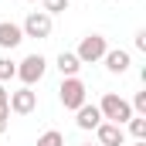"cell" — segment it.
<instances>
[{
  "instance_id": "obj_1",
  "label": "cell",
  "mask_w": 146,
  "mask_h": 146,
  "mask_svg": "<svg viewBox=\"0 0 146 146\" xmlns=\"http://www.w3.org/2000/svg\"><path fill=\"white\" fill-rule=\"evenodd\" d=\"M99 112H102V119H109V122H115V126H122V122L133 119V106H129L126 99H119L115 92H106V95H102Z\"/></svg>"
},
{
  "instance_id": "obj_2",
  "label": "cell",
  "mask_w": 146,
  "mask_h": 146,
  "mask_svg": "<svg viewBox=\"0 0 146 146\" xmlns=\"http://www.w3.org/2000/svg\"><path fill=\"white\" fill-rule=\"evenodd\" d=\"M58 95H61V106H65V109H82V106H85V82H82L78 75L65 78L61 88H58Z\"/></svg>"
},
{
  "instance_id": "obj_3",
  "label": "cell",
  "mask_w": 146,
  "mask_h": 146,
  "mask_svg": "<svg viewBox=\"0 0 146 146\" xmlns=\"http://www.w3.org/2000/svg\"><path fill=\"white\" fill-rule=\"evenodd\" d=\"M106 51H109L106 37H102V34H88V37H82V44H78L75 58H78L82 65H92V61H99V58H102Z\"/></svg>"
},
{
  "instance_id": "obj_4",
  "label": "cell",
  "mask_w": 146,
  "mask_h": 146,
  "mask_svg": "<svg viewBox=\"0 0 146 146\" xmlns=\"http://www.w3.org/2000/svg\"><path fill=\"white\" fill-rule=\"evenodd\" d=\"M44 68H48V61L41 58V54H27L24 61H21V68H17V78L24 82V85H34L44 78Z\"/></svg>"
},
{
  "instance_id": "obj_5",
  "label": "cell",
  "mask_w": 146,
  "mask_h": 146,
  "mask_svg": "<svg viewBox=\"0 0 146 146\" xmlns=\"http://www.w3.org/2000/svg\"><path fill=\"white\" fill-rule=\"evenodd\" d=\"M34 106H37V92H31V85H24L21 92H10V99H7V109L17 112V115L34 112Z\"/></svg>"
},
{
  "instance_id": "obj_6",
  "label": "cell",
  "mask_w": 146,
  "mask_h": 146,
  "mask_svg": "<svg viewBox=\"0 0 146 146\" xmlns=\"http://www.w3.org/2000/svg\"><path fill=\"white\" fill-rule=\"evenodd\" d=\"M24 37H48L51 34V14H44V10H34V14H27V21H24Z\"/></svg>"
},
{
  "instance_id": "obj_7",
  "label": "cell",
  "mask_w": 146,
  "mask_h": 146,
  "mask_svg": "<svg viewBox=\"0 0 146 146\" xmlns=\"http://www.w3.org/2000/svg\"><path fill=\"white\" fill-rule=\"evenodd\" d=\"M95 133H99V146H122L126 143V129L115 126V122H99Z\"/></svg>"
},
{
  "instance_id": "obj_8",
  "label": "cell",
  "mask_w": 146,
  "mask_h": 146,
  "mask_svg": "<svg viewBox=\"0 0 146 146\" xmlns=\"http://www.w3.org/2000/svg\"><path fill=\"white\" fill-rule=\"evenodd\" d=\"M75 112H78V119H75V122H78V129H95V126L102 122L99 106H88V102H85L82 109H75Z\"/></svg>"
},
{
  "instance_id": "obj_9",
  "label": "cell",
  "mask_w": 146,
  "mask_h": 146,
  "mask_svg": "<svg viewBox=\"0 0 146 146\" xmlns=\"http://www.w3.org/2000/svg\"><path fill=\"white\" fill-rule=\"evenodd\" d=\"M24 41V31L10 21H0V48H17Z\"/></svg>"
},
{
  "instance_id": "obj_10",
  "label": "cell",
  "mask_w": 146,
  "mask_h": 146,
  "mask_svg": "<svg viewBox=\"0 0 146 146\" xmlns=\"http://www.w3.org/2000/svg\"><path fill=\"white\" fill-rule=\"evenodd\" d=\"M102 58H106V68H109L112 75H122L126 68H129V51H119V48H112V51H106Z\"/></svg>"
},
{
  "instance_id": "obj_11",
  "label": "cell",
  "mask_w": 146,
  "mask_h": 146,
  "mask_svg": "<svg viewBox=\"0 0 146 146\" xmlns=\"http://www.w3.org/2000/svg\"><path fill=\"white\" fill-rule=\"evenodd\" d=\"M78 68H82V61L75 58L72 51H61V54H58V72L65 75V78H72V75H78Z\"/></svg>"
},
{
  "instance_id": "obj_12",
  "label": "cell",
  "mask_w": 146,
  "mask_h": 146,
  "mask_svg": "<svg viewBox=\"0 0 146 146\" xmlns=\"http://www.w3.org/2000/svg\"><path fill=\"white\" fill-rule=\"evenodd\" d=\"M37 146H65V136H61L58 129H48V133L37 136Z\"/></svg>"
},
{
  "instance_id": "obj_13",
  "label": "cell",
  "mask_w": 146,
  "mask_h": 146,
  "mask_svg": "<svg viewBox=\"0 0 146 146\" xmlns=\"http://www.w3.org/2000/svg\"><path fill=\"white\" fill-rule=\"evenodd\" d=\"M129 133H133L136 139H146V115H133V119H129Z\"/></svg>"
},
{
  "instance_id": "obj_14",
  "label": "cell",
  "mask_w": 146,
  "mask_h": 146,
  "mask_svg": "<svg viewBox=\"0 0 146 146\" xmlns=\"http://www.w3.org/2000/svg\"><path fill=\"white\" fill-rule=\"evenodd\" d=\"M14 75H17V65L10 58H0V82H10Z\"/></svg>"
},
{
  "instance_id": "obj_15",
  "label": "cell",
  "mask_w": 146,
  "mask_h": 146,
  "mask_svg": "<svg viewBox=\"0 0 146 146\" xmlns=\"http://www.w3.org/2000/svg\"><path fill=\"white\" fill-rule=\"evenodd\" d=\"M68 10V0H44V14H61Z\"/></svg>"
},
{
  "instance_id": "obj_16",
  "label": "cell",
  "mask_w": 146,
  "mask_h": 146,
  "mask_svg": "<svg viewBox=\"0 0 146 146\" xmlns=\"http://www.w3.org/2000/svg\"><path fill=\"white\" fill-rule=\"evenodd\" d=\"M133 109L146 115V92H136V99H133Z\"/></svg>"
},
{
  "instance_id": "obj_17",
  "label": "cell",
  "mask_w": 146,
  "mask_h": 146,
  "mask_svg": "<svg viewBox=\"0 0 146 146\" xmlns=\"http://www.w3.org/2000/svg\"><path fill=\"white\" fill-rule=\"evenodd\" d=\"M7 115H10V109L0 106V133H7Z\"/></svg>"
},
{
  "instance_id": "obj_18",
  "label": "cell",
  "mask_w": 146,
  "mask_h": 146,
  "mask_svg": "<svg viewBox=\"0 0 146 146\" xmlns=\"http://www.w3.org/2000/svg\"><path fill=\"white\" fill-rule=\"evenodd\" d=\"M136 48H139V51H146V31H139V34H136Z\"/></svg>"
},
{
  "instance_id": "obj_19",
  "label": "cell",
  "mask_w": 146,
  "mask_h": 146,
  "mask_svg": "<svg viewBox=\"0 0 146 146\" xmlns=\"http://www.w3.org/2000/svg\"><path fill=\"white\" fill-rule=\"evenodd\" d=\"M136 146H146V139H136Z\"/></svg>"
}]
</instances>
